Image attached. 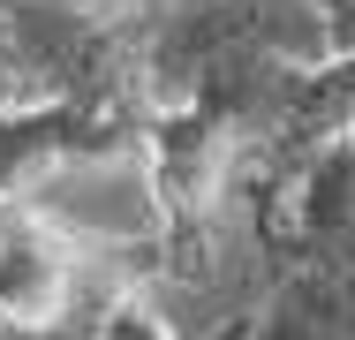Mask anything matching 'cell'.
Wrapping results in <instances>:
<instances>
[{"mask_svg": "<svg viewBox=\"0 0 355 340\" xmlns=\"http://www.w3.org/2000/svg\"><path fill=\"white\" fill-rule=\"evenodd\" d=\"M76 340H182V325L166 318V303L151 295V280H129V287H114L76 325Z\"/></svg>", "mask_w": 355, "mask_h": 340, "instance_id": "5", "label": "cell"}, {"mask_svg": "<svg viewBox=\"0 0 355 340\" xmlns=\"http://www.w3.org/2000/svg\"><path fill=\"white\" fill-rule=\"evenodd\" d=\"M83 15H98V23H137V15H151L159 0H76Z\"/></svg>", "mask_w": 355, "mask_h": 340, "instance_id": "6", "label": "cell"}, {"mask_svg": "<svg viewBox=\"0 0 355 340\" xmlns=\"http://www.w3.org/2000/svg\"><path fill=\"white\" fill-rule=\"evenodd\" d=\"M166 280L159 235H91L46 197H0V310L23 325H83L114 287Z\"/></svg>", "mask_w": 355, "mask_h": 340, "instance_id": "2", "label": "cell"}, {"mask_svg": "<svg viewBox=\"0 0 355 340\" xmlns=\"http://www.w3.org/2000/svg\"><path fill=\"white\" fill-rule=\"evenodd\" d=\"M250 333V310H242V318H234V325H227V333H212V340H242Z\"/></svg>", "mask_w": 355, "mask_h": 340, "instance_id": "7", "label": "cell"}, {"mask_svg": "<svg viewBox=\"0 0 355 340\" xmlns=\"http://www.w3.org/2000/svg\"><path fill=\"white\" fill-rule=\"evenodd\" d=\"M137 174L151 197V235L166 250V280L212 287L227 257V212L257 182V144L205 99H166L144 121Z\"/></svg>", "mask_w": 355, "mask_h": 340, "instance_id": "1", "label": "cell"}, {"mask_svg": "<svg viewBox=\"0 0 355 340\" xmlns=\"http://www.w3.org/2000/svg\"><path fill=\"white\" fill-rule=\"evenodd\" d=\"M144 121L151 114L121 106V99H83V91L0 106V197H46V182L69 167L137 159Z\"/></svg>", "mask_w": 355, "mask_h": 340, "instance_id": "3", "label": "cell"}, {"mask_svg": "<svg viewBox=\"0 0 355 340\" xmlns=\"http://www.w3.org/2000/svg\"><path fill=\"white\" fill-rule=\"evenodd\" d=\"M242 340H355V257L280 265Z\"/></svg>", "mask_w": 355, "mask_h": 340, "instance_id": "4", "label": "cell"}]
</instances>
